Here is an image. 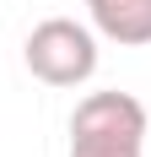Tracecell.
<instances>
[{
  "label": "cell",
  "mask_w": 151,
  "mask_h": 157,
  "mask_svg": "<svg viewBox=\"0 0 151 157\" xmlns=\"http://www.w3.org/2000/svg\"><path fill=\"white\" fill-rule=\"evenodd\" d=\"M22 60L43 87H81L97 71V38H92V27L70 22V16H49L27 33Z\"/></svg>",
  "instance_id": "cell-1"
},
{
  "label": "cell",
  "mask_w": 151,
  "mask_h": 157,
  "mask_svg": "<svg viewBox=\"0 0 151 157\" xmlns=\"http://www.w3.org/2000/svg\"><path fill=\"white\" fill-rule=\"evenodd\" d=\"M70 141H108V146H140L146 141V109L130 92H87L70 114Z\"/></svg>",
  "instance_id": "cell-2"
},
{
  "label": "cell",
  "mask_w": 151,
  "mask_h": 157,
  "mask_svg": "<svg viewBox=\"0 0 151 157\" xmlns=\"http://www.w3.org/2000/svg\"><path fill=\"white\" fill-rule=\"evenodd\" d=\"M87 16L103 38H113L124 49L151 44V0H87Z\"/></svg>",
  "instance_id": "cell-3"
},
{
  "label": "cell",
  "mask_w": 151,
  "mask_h": 157,
  "mask_svg": "<svg viewBox=\"0 0 151 157\" xmlns=\"http://www.w3.org/2000/svg\"><path fill=\"white\" fill-rule=\"evenodd\" d=\"M70 157H140V146H108V141H70Z\"/></svg>",
  "instance_id": "cell-4"
}]
</instances>
